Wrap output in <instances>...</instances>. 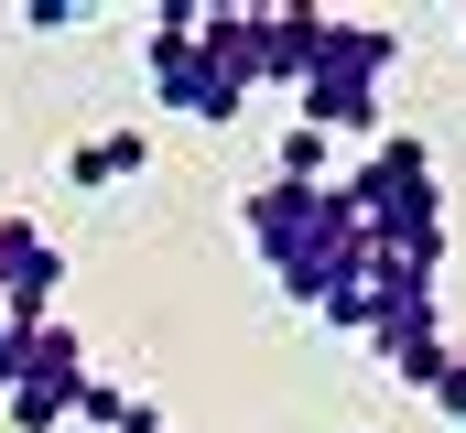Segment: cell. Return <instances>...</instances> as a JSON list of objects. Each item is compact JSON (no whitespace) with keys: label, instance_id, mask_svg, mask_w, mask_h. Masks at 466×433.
<instances>
[{"label":"cell","instance_id":"9c48e42d","mask_svg":"<svg viewBox=\"0 0 466 433\" xmlns=\"http://www.w3.org/2000/svg\"><path fill=\"white\" fill-rule=\"evenodd\" d=\"M0 412H11V433H66L76 423V390H0Z\"/></svg>","mask_w":466,"mask_h":433},{"label":"cell","instance_id":"4fadbf2b","mask_svg":"<svg viewBox=\"0 0 466 433\" xmlns=\"http://www.w3.org/2000/svg\"><path fill=\"white\" fill-rule=\"evenodd\" d=\"M456 44H466V22H456Z\"/></svg>","mask_w":466,"mask_h":433},{"label":"cell","instance_id":"8fae6325","mask_svg":"<svg viewBox=\"0 0 466 433\" xmlns=\"http://www.w3.org/2000/svg\"><path fill=\"white\" fill-rule=\"evenodd\" d=\"M22 22H33V33H76V22H87V0H22Z\"/></svg>","mask_w":466,"mask_h":433},{"label":"cell","instance_id":"ba28073f","mask_svg":"<svg viewBox=\"0 0 466 433\" xmlns=\"http://www.w3.org/2000/svg\"><path fill=\"white\" fill-rule=\"evenodd\" d=\"M76 423H98V433H163V401H152V390H119V379H98V368H87Z\"/></svg>","mask_w":466,"mask_h":433},{"label":"cell","instance_id":"7c38bea8","mask_svg":"<svg viewBox=\"0 0 466 433\" xmlns=\"http://www.w3.org/2000/svg\"><path fill=\"white\" fill-rule=\"evenodd\" d=\"M434 412H445V423H466V347L445 357V379H434Z\"/></svg>","mask_w":466,"mask_h":433},{"label":"cell","instance_id":"6da1fadb","mask_svg":"<svg viewBox=\"0 0 466 433\" xmlns=\"http://www.w3.org/2000/svg\"><path fill=\"white\" fill-rule=\"evenodd\" d=\"M249 249H260V271H271L304 315L369 271V238H358V206H348L337 174H326V185H260V196H249Z\"/></svg>","mask_w":466,"mask_h":433},{"label":"cell","instance_id":"52a82bcc","mask_svg":"<svg viewBox=\"0 0 466 433\" xmlns=\"http://www.w3.org/2000/svg\"><path fill=\"white\" fill-rule=\"evenodd\" d=\"M141 174H152V130L141 119H109V130H87L66 152V185L76 196H109V185H141Z\"/></svg>","mask_w":466,"mask_h":433},{"label":"cell","instance_id":"5b68a950","mask_svg":"<svg viewBox=\"0 0 466 433\" xmlns=\"http://www.w3.org/2000/svg\"><path fill=\"white\" fill-rule=\"evenodd\" d=\"M55 282H66V249L33 216H0V325H44L55 315Z\"/></svg>","mask_w":466,"mask_h":433},{"label":"cell","instance_id":"30bf717a","mask_svg":"<svg viewBox=\"0 0 466 433\" xmlns=\"http://www.w3.org/2000/svg\"><path fill=\"white\" fill-rule=\"evenodd\" d=\"M271 185H326V130H282V152H271Z\"/></svg>","mask_w":466,"mask_h":433},{"label":"cell","instance_id":"8992f818","mask_svg":"<svg viewBox=\"0 0 466 433\" xmlns=\"http://www.w3.org/2000/svg\"><path fill=\"white\" fill-rule=\"evenodd\" d=\"M315 33H326L315 0H271V11H249V87H304Z\"/></svg>","mask_w":466,"mask_h":433},{"label":"cell","instance_id":"277c9868","mask_svg":"<svg viewBox=\"0 0 466 433\" xmlns=\"http://www.w3.org/2000/svg\"><path fill=\"white\" fill-rule=\"evenodd\" d=\"M141 22H152V33H141V65H152V98L174 108V119H207V130H228L249 87H238L228 65L207 55V33H196V22H207V0H163V11H141Z\"/></svg>","mask_w":466,"mask_h":433},{"label":"cell","instance_id":"7a4b0ae2","mask_svg":"<svg viewBox=\"0 0 466 433\" xmlns=\"http://www.w3.org/2000/svg\"><path fill=\"white\" fill-rule=\"evenodd\" d=\"M348 206H358L369 260L445 271V185H434V141H423V130H390V141H369V163L348 174Z\"/></svg>","mask_w":466,"mask_h":433},{"label":"cell","instance_id":"3957f363","mask_svg":"<svg viewBox=\"0 0 466 433\" xmlns=\"http://www.w3.org/2000/svg\"><path fill=\"white\" fill-rule=\"evenodd\" d=\"M390 65H401V22H348V11H326V33H315V65H304V130H369L380 119V87H390Z\"/></svg>","mask_w":466,"mask_h":433}]
</instances>
